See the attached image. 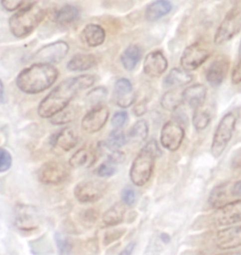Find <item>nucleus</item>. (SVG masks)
<instances>
[{"instance_id": "1", "label": "nucleus", "mask_w": 241, "mask_h": 255, "mask_svg": "<svg viewBox=\"0 0 241 255\" xmlns=\"http://www.w3.org/2000/svg\"><path fill=\"white\" fill-rule=\"evenodd\" d=\"M95 82V77L90 75L69 78L63 81L40 102L37 109L39 116L52 118L65 109L79 91L91 88Z\"/></svg>"}, {"instance_id": "2", "label": "nucleus", "mask_w": 241, "mask_h": 255, "mask_svg": "<svg viewBox=\"0 0 241 255\" xmlns=\"http://www.w3.org/2000/svg\"><path fill=\"white\" fill-rule=\"evenodd\" d=\"M58 71L51 64L37 63L18 75L16 85L22 92L37 94L49 89L58 79Z\"/></svg>"}, {"instance_id": "3", "label": "nucleus", "mask_w": 241, "mask_h": 255, "mask_svg": "<svg viewBox=\"0 0 241 255\" xmlns=\"http://www.w3.org/2000/svg\"><path fill=\"white\" fill-rule=\"evenodd\" d=\"M161 155V149L155 139L149 141L140 150L130 169V178L134 185L143 187L149 181L153 172L155 159Z\"/></svg>"}, {"instance_id": "4", "label": "nucleus", "mask_w": 241, "mask_h": 255, "mask_svg": "<svg viewBox=\"0 0 241 255\" xmlns=\"http://www.w3.org/2000/svg\"><path fill=\"white\" fill-rule=\"evenodd\" d=\"M46 9L33 2L15 13L9 19V28L13 36L23 38L29 35L46 16Z\"/></svg>"}, {"instance_id": "5", "label": "nucleus", "mask_w": 241, "mask_h": 255, "mask_svg": "<svg viewBox=\"0 0 241 255\" xmlns=\"http://www.w3.org/2000/svg\"><path fill=\"white\" fill-rule=\"evenodd\" d=\"M237 124V116L234 112H229L220 121L212 140L211 152L215 158L222 155L233 138Z\"/></svg>"}, {"instance_id": "6", "label": "nucleus", "mask_w": 241, "mask_h": 255, "mask_svg": "<svg viewBox=\"0 0 241 255\" xmlns=\"http://www.w3.org/2000/svg\"><path fill=\"white\" fill-rule=\"evenodd\" d=\"M70 175L69 166L60 160H49L43 163L38 172L37 178L40 182L47 185H57L64 182Z\"/></svg>"}, {"instance_id": "7", "label": "nucleus", "mask_w": 241, "mask_h": 255, "mask_svg": "<svg viewBox=\"0 0 241 255\" xmlns=\"http://www.w3.org/2000/svg\"><path fill=\"white\" fill-rule=\"evenodd\" d=\"M108 184L102 181H85L75 187L74 196L81 203H94L104 197Z\"/></svg>"}, {"instance_id": "8", "label": "nucleus", "mask_w": 241, "mask_h": 255, "mask_svg": "<svg viewBox=\"0 0 241 255\" xmlns=\"http://www.w3.org/2000/svg\"><path fill=\"white\" fill-rule=\"evenodd\" d=\"M241 30V10L233 8L227 13L223 22L217 30L215 43L224 44L231 40Z\"/></svg>"}, {"instance_id": "9", "label": "nucleus", "mask_w": 241, "mask_h": 255, "mask_svg": "<svg viewBox=\"0 0 241 255\" xmlns=\"http://www.w3.org/2000/svg\"><path fill=\"white\" fill-rule=\"evenodd\" d=\"M209 222L213 226H231L241 222V199L233 201L215 209Z\"/></svg>"}, {"instance_id": "10", "label": "nucleus", "mask_w": 241, "mask_h": 255, "mask_svg": "<svg viewBox=\"0 0 241 255\" xmlns=\"http://www.w3.org/2000/svg\"><path fill=\"white\" fill-rule=\"evenodd\" d=\"M185 133V128L179 121H168L161 130V145L169 151H176L183 142Z\"/></svg>"}, {"instance_id": "11", "label": "nucleus", "mask_w": 241, "mask_h": 255, "mask_svg": "<svg viewBox=\"0 0 241 255\" xmlns=\"http://www.w3.org/2000/svg\"><path fill=\"white\" fill-rule=\"evenodd\" d=\"M14 224L21 232H30L35 230L40 224V216L37 209L29 205H16Z\"/></svg>"}, {"instance_id": "12", "label": "nucleus", "mask_w": 241, "mask_h": 255, "mask_svg": "<svg viewBox=\"0 0 241 255\" xmlns=\"http://www.w3.org/2000/svg\"><path fill=\"white\" fill-rule=\"evenodd\" d=\"M210 56V52L200 43L188 46L181 58V65L186 71H193L201 67Z\"/></svg>"}, {"instance_id": "13", "label": "nucleus", "mask_w": 241, "mask_h": 255, "mask_svg": "<svg viewBox=\"0 0 241 255\" xmlns=\"http://www.w3.org/2000/svg\"><path fill=\"white\" fill-rule=\"evenodd\" d=\"M69 52L66 42L56 41L40 48L34 55V59L43 64H56L61 62Z\"/></svg>"}, {"instance_id": "14", "label": "nucleus", "mask_w": 241, "mask_h": 255, "mask_svg": "<svg viewBox=\"0 0 241 255\" xmlns=\"http://www.w3.org/2000/svg\"><path fill=\"white\" fill-rule=\"evenodd\" d=\"M109 111L106 106H100L93 108L82 121V128L88 133H94L101 130L107 123Z\"/></svg>"}, {"instance_id": "15", "label": "nucleus", "mask_w": 241, "mask_h": 255, "mask_svg": "<svg viewBox=\"0 0 241 255\" xmlns=\"http://www.w3.org/2000/svg\"><path fill=\"white\" fill-rule=\"evenodd\" d=\"M230 60L225 56H220L215 60L208 69L206 79L214 88L221 86L227 78L230 70Z\"/></svg>"}, {"instance_id": "16", "label": "nucleus", "mask_w": 241, "mask_h": 255, "mask_svg": "<svg viewBox=\"0 0 241 255\" xmlns=\"http://www.w3.org/2000/svg\"><path fill=\"white\" fill-rule=\"evenodd\" d=\"M49 143L55 151L67 152L77 145L78 136L71 128H64L51 136Z\"/></svg>"}, {"instance_id": "17", "label": "nucleus", "mask_w": 241, "mask_h": 255, "mask_svg": "<svg viewBox=\"0 0 241 255\" xmlns=\"http://www.w3.org/2000/svg\"><path fill=\"white\" fill-rule=\"evenodd\" d=\"M220 250H230L241 247V226H229L218 232L215 239Z\"/></svg>"}, {"instance_id": "18", "label": "nucleus", "mask_w": 241, "mask_h": 255, "mask_svg": "<svg viewBox=\"0 0 241 255\" xmlns=\"http://www.w3.org/2000/svg\"><path fill=\"white\" fill-rule=\"evenodd\" d=\"M168 67V62L160 51L150 52L146 55L143 64L144 73L149 77H159Z\"/></svg>"}, {"instance_id": "19", "label": "nucleus", "mask_w": 241, "mask_h": 255, "mask_svg": "<svg viewBox=\"0 0 241 255\" xmlns=\"http://www.w3.org/2000/svg\"><path fill=\"white\" fill-rule=\"evenodd\" d=\"M115 94L117 105L122 109L130 107L135 101L132 85L128 79H120L116 82Z\"/></svg>"}, {"instance_id": "20", "label": "nucleus", "mask_w": 241, "mask_h": 255, "mask_svg": "<svg viewBox=\"0 0 241 255\" xmlns=\"http://www.w3.org/2000/svg\"><path fill=\"white\" fill-rule=\"evenodd\" d=\"M207 88L201 84L188 87L182 92L183 103L192 109L201 108L206 100Z\"/></svg>"}, {"instance_id": "21", "label": "nucleus", "mask_w": 241, "mask_h": 255, "mask_svg": "<svg viewBox=\"0 0 241 255\" xmlns=\"http://www.w3.org/2000/svg\"><path fill=\"white\" fill-rule=\"evenodd\" d=\"M231 187V184L225 183L217 186L212 190L209 198V204L212 208L217 209L236 200L232 194Z\"/></svg>"}, {"instance_id": "22", "label": "nucleus", "mask_w": 241, "mask_h": 255, "mask_svg": "<svg viewBox=\"0 0 241 255\" xmlns=\"http://www.w3.org/2000/svg\"><path fill=\"white\" fill-rule=\"evenodd\" d=\"M82 41L90 47H97L104 43L106 31L97 24H88L81 33Z\"/></svg>"}, {"instance_id": "23", "label": "nucleus", "mask_w": 241, "mask_h": 255, "mask_svg": "<svg viewBox=\"0 0 241 255\" xmlns=\"http://www.w3.org/2000/svg\"><path fill=\"white\" fill-rule=\"evenodd\" d=\"M172 8L173 5L169 0H155L146 7L145 17L149 22H155L168 14Z\"/></svg>"}, {"instance_id": "24", "label": "nucleus", "mask_w": 241, "mask_h": 255, "mask_svg": "<svg viewBox=\"0 0 241 255\" xmlns=\"http://www.w3.org/2000/svg\"><path fill=\"white\" fill-rule=\"evenodd\" d=\"M97 63V58L94 55L77 54L67 63V68L73 72L85 71L94 67Z\"/></svg>"}, {"instance_id": "25", "label": "nucleus", "mask_w": 241, "mask_h": 255, "mask_svg": "<svg viewBox=\"0 0 241 255\" xmlns=\"http://www.w3.org/2000/svg\"><path fill=\"white\" fill-rule=\"evenodd\" d=\"M126 205L118 202L106 211L103 216V223L106 226H116L120 224L125 217Z\"/></svg>"}, {"instance_id": "26", "label": "nucleus", "mask_w": 241, "mask_h": 255, "mask_svg": "<svg viewBox=\"0 0 241 255\" xmlns=\"http://www.w3.org/2000/svg\"><path fill=\"white\" fill-rule=\"evenodd\" d=\"M79 16L80 11L76 6L67 4L56 12L55 20L61 26H68L77 21Z\"/></svg>"}, {"instance_id": "27", "label": "nucleus", "mask_w": 241, "mask_h": 255, "mask_svg": "<svg viewBox=\"0 0 241 255\" xmlns=\"http://www.w3.org/2000/svg\"><path fill=\"white\" fill-rule=\"evenodd\" d=\"M95 155L93 151L87 148H80L70 157L69 165L77 169L80 167H90L95 162Z\"/></svg>"}, {"instance_id": "28", "label": "nucleus", "mask_w": 241, "mask_h": 255, "mask_svg": "<svg viewBox=\"0 0 241 255\" xmlns=\"http://www.w3.org/2000/svg\"><path fill=\"white\" fill-rule=\"evenodd\" d=\"M141 57V49L137 45H131L121 55V62L125 70L131 71L135 68Z\"/></svg>"}, {"instance_id": "29", "label": "nucleus", "mask_w": 241, "mask_h": 255, "mask_svg": "<svg viewBox=\"0 0 241 255\" xmlns=\"http://www.w3.org/2000/svg\"><path fill=\"white\" fill-rule=\"evenodd\" d=\"M193 80V76L185 70L174 68L165 78L164 83L169 87H180L188 85Z\"/></svg>"}, {"instance_id": "30", "label": "nucleus", "mask_w": 241, "mask_h": 255, "mask_svg": "<svg viewBox=\"0 0 241 255\" xmlns=\"http://www.w3.org/2000/svg\"><path fill=\"white\" fill-rule=\"evenodd\" d=\"M149 134V126L145 121L136 122L130 129L128 139L133 143H141L146 140Z\"/></svg>"}, {"instance_id": "31", "label": "nucleus", "mask_w": 241, "mask_h": 255, "mask_svg": "<svg viewBox=\"0 0 241 255\" xmlns=\"http://www.w3.org/2000/svg\"><path fill=\"white\" fill-rule=\"evenodd\" d=\"M125 142L126 137L124 132L120 128L115 129L109 133L106 142H103V146L110 151H115L123 146Z\"/></svg>"}, {"instance_id": "32", "label": "nucleus", "mask_w": 241, "mask_h": 255, "mask_svg": "<svg viewBox=\"0 0 241 255\" xmlns=\"http://www.w3.org/2000/svg\"><path fill=\"white\" fill-rule=\"evenodd\" d=\"M183 103L182 93L177 91H168L161 99V106L163 109L170 112L176 111Z\"/></svg>"}, {"instance_id": "33", "label": "nucleus", "mask_w": 241, "mask_h": 255, "mask_svg": "<svg viewBox=\"0 0 241 255\" xmlns=\"http://www.w3.org/2000/svg\"><path fill=\"white\" fill-rule=\"evenodd\" d=\"M192 121L193 125L197 130H203L210 124L211 116L209 112L199 108L194 111Z\"/></svg>"}, {"instance_id": "34", "label": "nucleus", "mask_w": 241, "mask_h": 255, "mask_svg": "<svg viewBox=\"0 0 241 255\" xmlns=\"http://www.w3.org/2000/svg\"><path fill=\"white\" fill-rule=\"evenodd\" d=\"M107 97V90L104 87L94 88L88 93L86 97V103L91 108L100 106Z\"/></svg>"}, {"instance_id": "35", "label": "nucleus", "mask_w": 241, "mask_h": 255, "mask_svg": "<svg viewBox=\"0 0 241 255\" xmlns=\"http://www.w3.org/2000/svg\"><path fill=\"white\" fill-rule=\"evenodd\" d=\"M76 117V111L74 108L67 106L65 109L51 118V123L54 125H64L71 122Z\"/></svg>"}, {"instance_id": "36", "label": "nucleus", "mask_w": 241, "mask_h": 255, "mask_svg": "<svg viewBox=\"0 0 241 255\" xmlns=\"http://www.w3.org/2000/svg\"><path fill=\"white\" fill-rule=\"evenodd\" d=\"M55 241L60 255H70L72 250V244L70 240L60 233H56Z\"/></svg>"}, {"instance_id": "37", "label": "nucleus", "mask_w": 241, "mask_h": 255, "mask_svg": "<svg viewBox=\"0 0 241 255\" xmlns=\"http://www.w3.org/2000/svg\"><path fill=\"white\" fill-rule=\"evenodd\" d=\"M11 154L5 148L0 147V172H5L10 169L12 166Z\"/></svg>"}, {"instance_id": "38", "label": "nucleus", "mask_w": 241, "mask_h": 255, "mask_svg": "<svg viewBox=\"0 0 241 255\" xmlns=\"http://www.w3.org/2000/svg\"><path fill=\"white\" fill-rule=\"evenodd\" d=\"M125 232H126L125 229H115V230L109 231L105 234L103 243L106 246L110 245L122 238Z\"/></svg>"}, {"instance_id": "39", "label": "nucleus", "mask_w": 241, "mask_h": 255, "mask_svg": "<svg viewBox=\"0 0 241 255\" xmlns=\"http://www.w3.org/2000/svg\"><path fill=\"white\" fill-rule=\"evenodd\" d=\"M116 172L115 165L112 164L110 162L106 161L100 165L97 169V174L100 177L103 178H109L112 176Z\"/></svg>"}, {"instance_id": "40", "label": "nucleus", "mask_w": 241, "mask_h": 255, "mask_svg": "<svg viewBox=\"0 0 241 255\" xmlns=\"http://www.w3.org/2000/svg\"><path fill=\"white\" fill-rule=\"evenodd\" d=\"M122 202L125 205L128 206H131L134 205L136 200V194L134 190L131 187H127L122 190Z\"/></svg>"}, {"instance_id": "41", "label": "nucleus", "mask_w": 241, "mask_h": 255, "mask_svg": "<svg viewBox=\"0 0 241 255\" xmlns=\"http://www.w3.org/2000/svg\"><path fill=\"white\" fill-rule=\"evenodd\" d=\"M128 119V114L125 112H117L112 119V124L116 129L120 128L125 125Z\"/></svg>"}, {"instance_id": "42", "label": "nucleus", "mask_w": 241, "mask_h": 255, "mask_svg": "<svg viewBox=\"0 0 241 255\" xmlns=\"http://www.w3.org/2000/svg\"><path fill=\"white\" fill-rule=\"evenodd\" d=\"M125 155L122 151L119 150L111 151L110 154L108 155L107 161L110 162L112 164H120L122 163L125 160Z\"/></svg>"}, {"instance_id": "43", "label": "nucleus", "mask_w": 241, "mask_h": 255, "mask_svg": "<svg viewBox=\"0 0 241 255\" xmlns=\"http://www.w3.org/2000/svg\"><path fill=\"white\" fill-rule=\"evenodd\" d=\"M25 0H1V5L8 11H13L19 8Z\"/></svg>"}, {"instance_id": "44", "label": "nucleus", "mask_w": 241, "mask_h": 255, "mask_svg": "<svg viewBox=\"0 0 241 255\" xmlns=\"http://www.w3.org/2000/svg\"><path fill=\"white\" fill-rule=\"evenodd\" d=\"M232 82H233V85H239L241 83V61L236 64L234 70H233V74H232Z\"/></svg>"}, {"instance_id": "45", "label": "nucleus", "mask_w": 241, "mask_h": 255, "mask_svg": "<svg viewBox=\"0 0 241 255\" xmlns=\"http://www.w3.org/2000/svg\"><path fill=\"white\" fill-rule=\"evenodd\" d=\"M98 212L96 210L90 209L85 211L83 219L85 221L92 223H94L97 219H98Z\"/></svg>"}, {"instance_id": "46", "label": "nucleus", "mask_w": 241, "mask_h": 255, "mask_svg": "<svg viewBox=\"0 0 241 255\" xmlns=\"http://www.w3.org/2000/svg\"><path fill=\"white\" fill-rule=\"evenodd\" d=\"M232 194L234 199H241V180L234 183L231 187Z\"/></svg>"}, {"instance_id": "47", "label": "nucleus", "mask_w": 241, "mask_h": 255, "mask_svg": "<svg viewBox=\"0 0 241 255\" xmlns=\"http://www.w3.org/2000/svg\"><path fill=\"white\" fill-rule=\"evenodd\" d=\"M146 112V105L141 103L134 107V113L137 117L143 116Z\"/></svg>"}, {"instance_id": "48", "label": "nucleus", "mask_w": 241, "mask_h": 255, "mask_svg": "<svg viewBox=\"0 0 241 255\" xmlns=\"http://www.w3.org/2000/svg\"><path fill=\"white\" fill-rule=\"evenodd\" d=\"M136 244L134 242L128 244L122 251L120 252L119 255H131L135 248Z\"/></svg>"}, {"instance_id": "49", "label": "nucleus", "mask_w": 241, "mask_h": 255, "mask_svg": "<svg viewBox=\"0 0 241 255\" xmlns=\"http://www.w3.org/2000/svg\"><path fill=\"white\" fill-rule=\"evenodd\" d=\"M5 102V95H4V87L3 82L0 79V105Z\"/></svg>"}, {"instance_id": "50", "label": "nucleus", "mask_w": 241, "mask_h": 255, "mask_svg": "<svg viewBox=\"0 0 241 255\" xmlns=\"http://www.w3.org/2000/svg\"><path fill=\"white\" fill-rule=\"evenodd\" d=\"M161 240L164 244H169L170 242V236L167 233L161 234Z\"/></svg>"}, {"instance_id": "51", "label": "nucleus", "mask_w": 241, "mask_h": 255, "mask_svg": "<svg viewBox=\"0 0 241 255\" xmlns=\"http://www.w3.org/2000/svg\"><path fill=\"white\" fill-rule=\"evenodd\" d=\"M234 164L238 165L239 166H241V152L240 154H239V156L235 159Z\"/></svg>"}, {"instance_id": "52", "label": "nucleus", "mask_w": 241, "mask_h": 255, "mask_svg": "<svg viewBox=\"0 0 241 255\" xmlns=\"http://www.w3.org/2000/svg\"><path fill=\"white\" fill-rule=\"evenodd\" d=\"M239 55H240V58H241V40L240 43V46H239Z\"/></svg>"}, {"instance_id": "53", "label": "nucleus", "mask_w": 241, "mask_h": 255, "mask_svg": "<svg viewBox=\"0 0 241 255\" xmlns=\"http://www.w3.org/2000/svg\"><path fill=\"white\" fill-rule=\"evenodd\" d=\"M239 255L232 254V253H225V254H221V255Z\"/></svg>"}, {"instance_id": "54", "label": "nucleus", "mask_w": 241, "mask_h": 255, "mask_svg": "<svg viewBox=\"0 0 241 255\" xmlns=\"http://www.w3.org/2000/svg\"><path fill=\"white\" fill-rule=\"evenodd\" d=\"M238 255H241V250L239 252V253H238Z\"/></svg>"}]
</instances>
